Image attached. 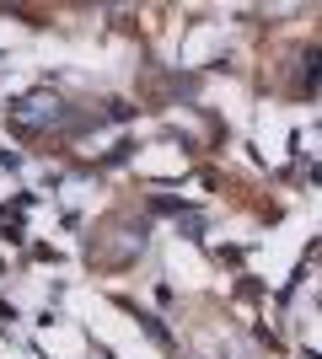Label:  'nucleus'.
<instances>
[{"label":"nucleus","instance_id":"f257e3e1","mask_svg":"<svg viewBox=\"0 0 322 359\" xmlns=\"http://www.w3.org/2000/svg\"><path fill=\"white\" fill-rule=\"evenodd\" d=\"M16 118H22V123H48V118H60V102H48V97H27V102L16 107Z\"/></svg>","mask_w":322,"mask_h":359}]
</instances>
